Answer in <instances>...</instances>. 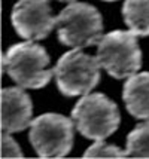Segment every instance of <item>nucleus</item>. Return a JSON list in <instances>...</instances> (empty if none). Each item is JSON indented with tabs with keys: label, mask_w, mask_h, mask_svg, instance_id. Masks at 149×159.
Instances as JSON below:
<instances>
[{
	"label": "nucleus",
	"mask_w": 149,
	"mask_h": 159,
	"mask_svg": "<svg viewBox=\"0 0 149 159\" xmlns=\"http://www.w3.org/2000/svg\"><path fill=\"white\" fill-rule=\"evenodd\" d=\"M78 131L90 140L99 141L112 135L121 122L118 106L105 94H86L72 111Z\"/></svg>",
	"instance_id": "nucleus-3"
},
{
	"label": "nucleus",
	"mask_w": 149,
	"mask_h": 159,
	"mask_svg": "<svg viewBox=\"0 0 149 159\" xmlns=\"http://www.w3.org/2000/svg\"><path fill=\"white\" fill-rule=\"evenodd\" d=\"M21 149L18 143L12 139L9 132L2 134V158H22Z\"/></svg>",
	"instance_id": "nucleus-13"
},
{
	"label": "nucleus",
	"mask_w": 149,
	"mask_h": 159,
	"mask_svg": "<svg viewBox=\"0 0 149 159\" xmlns=\"http://www.w3.org/2000/svg\"><path fill=\"white\" fill-rule=\"evenodd\" d=\"M11 20L15 31L27 40H42L57 27L49 0H18Z\"/></svg>",
	"instance_id": "nucleus-7"
},
{
	"label": "nucleus",
	"mask_w": 149,
	"mask_h": 159,
	"mask_svg": "<svg viewBox=\"0 0 149 159\" xmlns=\"http://www.w3.org/2000/svg\"><path fill=\"white\" fill-rule=\"evenodd\" d=\"M57 2H61V3H72V2H76V0H57Z\"/></svg>",
	"instance_id": "nucleus-14"
},
{
	"label": "nucleus",
	"mask_w": 149,
	"mask_h": 159,
	"mask_svg": "<svg viewBox=\"0 0 149 159\" xmlns=\"http://www.w3.org/2000/svg\"><path fill=\"white\" fill-rule=\"evenodd\" d=\"M58 40L70 48H88L103 37L100 12L88 3L72 2L57 16Z\"/></svg>",
	"instance_id": "nucleus-2"
},
{
	"label": "nucleus",
	"mask_w": 149,
	"mask_h": 159,
	"mask_svg": "<svg viewBox=\"0 0 149 159\" xmlns=\"http://www.w3.org/2000/svg\"><path fill=\"white\" fill-rule=\"evenodd\" d=\"M100 66L97 57H91L81 49L73 48L66 52L54 67V76L60 92L66 97L90 94L100 80Z\"/></svg>",
	"instance_id": "nucleus-5"
},
{
	"label": "nucleus",
	"mask_w": 149,
	"mask_h": 159,
	"mask_svg": "<svg viewBox=\"0 0 149 159\" xmlns=\"http://www.w3.org/2000/svg\"><path fill=\"white\" fill-rule=\"evenodd\" d=\"M33 104L22 88L2 89V131L20 132L29 128L33 119Z\"/></svg>",
	"instance_id": "nucleus-8"
},
{
	"label": "nucleus",
	"mask_w": 149,
	"mask_h": 159,
	"mask_svg": "<svg viewBox=\"0 0 149 159\" xmlns=\"http://www.w3.org/2000/svg\"><path fill=\"white\" fill-rule=\"evenodd\" d=\"M122 100L128 113L137 119H149V71L136 73L124 85Z\"/></svg>",
	"instance_id": "nucleus-9"
},
{
	"label": "nucleus",
	"mask_w": 149,
	"mask_h": 159,
	"mask_svg": "<svg viewBox=\"0 0 149 159\" xmlns=\"http://www.w3.org/2000/svg\"><path fill=\"white\" fill-rule=\"evenodd\" d=\"M105 2H116V0H105Z\"/></svg>",
	"instance_id": "nucleus-15"
},
{
	"label": "nucleus",
	"mask_w": 149,
	"mask_h": 159,
	"mask_svg": "<svg viewBox=\"0 0 149 159\" xmlns=\"http://www.w3.org/2000/svg\"><path fill=\"white\" fill-rule=\"evenodd\" d=\"M127 150H122L118 146L107 144L103 140L95 141L84 152V158H127Z\"/></svg>",
	"instance_id": "nucleus-12"
},
{
	"label": "nucleus",
	"mask_w": 149,
	"mask_h": 159,
	"mask_svg": "<svg viewBox=\"0 0 149 159\" xmlns=\"http://www.w3.org/2000/svg\"><path fill=\"white\" fill-rule=\"evenodd\" d=\"M122 16L134 34L149 36V0H125Z\"/></svg>",
	"instance_id": "nucleus-10"
},
{
	"label": "nucleus",
	"mask_w": 149,
	"mask_h": 159,
	"mask_svg": "<svg viewBox=\"0 0 149 159\" xmlns=\"http://www.w3.org/2000/svg\"><path fill=\"white\" fill-rule=\"evenodd\" d=\"M125 150L131 158H149V119L128 134Z\"/></svg>",
	"instance_id": "nucleus-11"
},
{
	"label": "nucleus",
	"mask_w": 149,
	"mask_h": 159,
	"mask_svg": "<svg viewBox=\"0 0 149 159\" xmlns=\"http://www.w3.org/2000/svg\"><path fill=\"white\" fill-rule=\"evenodd\" d=\"M73 120L58 113H45L30 125V143L39 158H64L73 147Z\"/></svg>",
	"instance_id": "nucleus-6"
},
{
	"label": "nucleus",
	"mask_w": 149,
	"mask_h": 159,
	"mask_svg": "<svg viewBox=\"0 0 149 159\" xmlns=\"http://www.w3.org/2000/svg\"><path fill=\"white\" fill-rule=\"evenodd\" d=\"M136 36L131 30H115L105 34L97 43L100 66L115 79L133 76L142 66V51Z\"/></svg>",
	"instance_id": "nucleus-4"
},
{
	"label": "nucleus",
	"mask_w": 149,
	"mask_h": 159,
	"mask_svg": "<svg viewBox=\"0 0 149 159\" xmlns=\"http://www.w3.org/2000/svg\"><path fill=\"white\" fill-rule=\"evenodd\" d=\"M3 70L18 86L40 89L54 76L49 69V55L33 40L16 43L3 55Z\"/></svg>",
	"instance_id": "nucleus-1"
}]
</instances>
